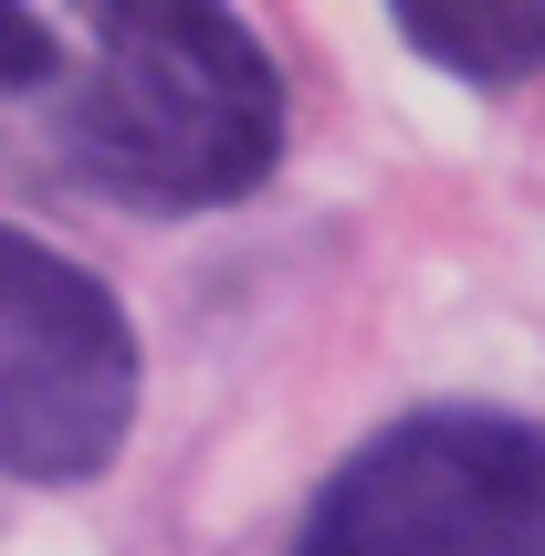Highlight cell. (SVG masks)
Segmentation results:
<instances>
[{"label":"cell","mask_w":545,"mask_h":556,"mask_svg":"<svg viewBox=\"0 0 545 556\" xmlns=\"http://www.w3.org/2000/svg\"><path fill=\"white\" fill-rule=\"evenodd\" d=\"M294 556H545V420L441 400L367 431L304 504Z\"/></svg>","instance_id":"cell-2"},{"label":"cell","mask_w":545,"mask_h":556,"mask_svg":"<svg viewBox=\"0 0 545 556\" xmlns=\"http://www.w3.org/2000/svg\"><path fill=\"white\" fill-rule=\"evenodd\" d=\"M137 389L148 357L105 274L0 220V483H94L137 431Z\"/></svg>","instance_id":"cell-3"},{"label":"cell","mask_w":545,"mask_h":556,"mask_svg":"<svg viewBox=\"0 0 545 556\" xmlns=\"http://www.w3.org/2000/svg\"><path fill=\"white\" fill-rule=\"evenodd\" d=\"M53 74H63V42H53V22H42V11H11V0H0V94L53 85Z\"/></svg>","instance_id":"cell-5"},{"label":"cell","mask_w":545,"mask_h":556,"mask_svg":"<svg viewBox=\"0 0 545 556\" xmlns=\"http://www.w3.org/2000/svg\"><path fill=\"white\" fill-rule=\"evenodd\" d=\"M94 53L53 74V168L126 211H231L283 157V74L242 11L105 0Z\"/></svg>","instance_id":"cell-1"},{"label":"cell","mask_w":545,"mask_h":556,"mask_svg":"<svg viewBox=\"0 0 545 556\" xmlns=\"http://www.w3.org/2000/svg\"><path fill=\"white\" fill-rule=\"evenodd\" d=\"M398 42L430 53L441 74H461V85H524V74H545V0H524V11L409 0V11H398Z\"/></svg>","instance_id":"cell-4"}]
</instances>
